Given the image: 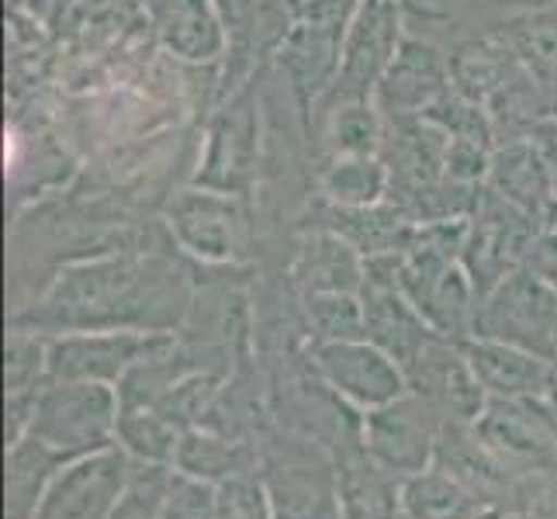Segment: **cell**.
Here are the masks:
<instances>
[{"mask_svg": "<svg viewBox=\"0 0 557 519\" xmlns=\"http://www.w3.org/2000/svg\"><path fill=\"white\" fill-rule=\"evenodd\" d=\"M430 4H433V0H430Z\"/></svg>", "mask_w": 557, "mask_h": 519, "instance_id": "cell-8", "label": "cell"}, {"mask_svg": "<svg viewBox=\"0 0 557 519\" xmlns=\"http://www.w3.org/2000/svg\"><path fill=\"white\" fill-rule=\"evenodd\" d=\"M249 152H253V122H249V108L239 104L211 132L208 173L201 181L219 190L243 187L249 177Z\"/></svg>", "mask_w": 557, "mask_h": 519, "instance_id": "cell-3", "label": "cell"}, {"mask_svg": "<svg viewBox=\"0 0 557 519\" xmlns=\"http://www.w3.org/2000/svg\"><path fill=\"white\" fill-rule=\"evenodd\" d=\"M384 190V166L371 152H343V157L325 170V195L339 201L368 205Z\"/></svg>", "mask_w": 557, "mask_h": 519, "instance_id": "cell-5", "label": "cell"}, {"mask_svg": "<svg viewBox=\"0 0 557 519\" xmlns=\"http://www.w3.org/2000/svg\"><path fill=\"white\" fill-rule=\"evenodd\" d=\"M333 55H336V35L325 28H305L295 32L292 42H287V70L298 81L301 90L319 94L330 84V70H333Z\"/></svg>", "mask_w": 557, "mask_h": 519, "instance_id": "cell-4", "label": "cell"}, {"mask_svg": "<svg viewBox=\"0 0 557 519\" xmlns=\"http://www.w3.org/2000/svg\"><path fill=\"white\" fill-rule=\"evenodd\" d=\"M330 139L333 149L339 152H371L377 143V119L371 114L368 101L360 104H339L330 111Z\"/></svg>", "mask_w": 557, "mask_h": 519, "instance_id": "cell-7", "label": "cell"}, {"mask_svg": "<svg viewBox=\"0 0 557 519\" xmlns=\"http://www.w3.org/2000/svg\"><path fill=\"white\" fill-rule=\"evenodd\" d=\"M398 0H363L354 25L347 32V46H343V66L336 81L330 84L325 104H360L368 101V94L381 84V76L388 73L398 46Z\"/></svg>", "mask_w": 557, "mask_h": 519, "instance_id": "cell-1", "label": "cell"}, {"mask_svg": "<svg viewBox=\"0 0 557 519\" xmlns=\"http://www.w3.org/2000/svg\"><path fill=\"white\" fill-rule=\"evenodd\" d=\"M450 73L433 46L401 42L388 73L377 84V104L392 119H406L416 111H430L447 94Z\"/></svg>", "mask_w": 557, "mask_h": 519, "instance_id": "cell-2", "label": "cell"}, {"mask_svg": "<svg viewBox=\"0 0 557 519\" xmlns=\"http://www.w3.org/2000/svg\"><path fill=\"white\" fill-rule=\"evenodd\" d=\"M166 38H170V46L190 55V60H205V55L219 49V28L211 22V14L205 11L201 0H187V4L174 11Z\"/></svg>", "mask_w": 557, "mask_h": 519, "instance_id": "cell-6", "label": "cell"}]
</instances>
